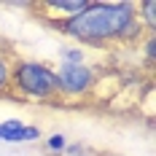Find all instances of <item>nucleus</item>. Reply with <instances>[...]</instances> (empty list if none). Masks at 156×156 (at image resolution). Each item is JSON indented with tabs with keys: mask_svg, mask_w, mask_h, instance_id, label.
<instances>
[{
	"mask_svg": "<svg viewBox=\"0 0 156 156\" xmlns=\"http://www.w3.org/2000/svg\"><path fill=\"white\" fill-rule=\"evenodd\" d=\"M54 30L62 32L67 43H76L81 48L140 46L148 35L132 0H89V5L78 16L57 22Z\"/></svg>",
	"mask_w": 156,
	"mask_h": 156,
	"instance_id": "obj_1",
	"label": "nucleus"
},
{
	"mask_svg": "<svg viewBox=\"0 0 156 156\" xmlns=\"http://www.w3.org/2000/svg\"><path fill=\"white\" fill-rule=\"evenodd\" d=\"M135 5H137V19H140L143 30L148 35H156V0H143Z\"/></svg>",
	"mask_w": 156,
	"mask_h": 156,
	"instance_id": "obj_6",
	"label": "nucleus"
},
{
	"mask_svg": "<svg viewBox=\"0 0 156 156\" xmlns=\"http://www.w3.org/2000/svg\"><path fill=\"white\" fill-rule=\"evenodd\" d=\"M11 65H14V54H11V48H5L3 43H0V97H8Z\"/></svg>",
	"mask_w": 156,
	"mask_h": 156,
	"instance_id": "obj_7",
	"label": "nucleus"
},
{
	"mask_svg": "<svg viewBox=\"0 0 156 156\" xmlns=\"http://www.w3.org/2000/svg\"><path fill=\"white\" fill-rule=\"evenodd\" d=\"M70 145V140L65 137L62 132H54V135H48L46 140H43V148H46V154L48 156H59L65 154V148Z\"/></svg>",
	"mask_w": 156,
	"mask_h": 156,
	"instance_id": "obj_9",
	"label": "nucleus"
},
{
	"mask_svg": "<svg viewBox=\"0 0 156 156\" xmlns=\"http://www.w3.org/2000/svg\"><path fill=\"white\" fill-rule=\"evenodd\" d=\"M143 51H145V65L151 67L156 57V35H145L143 38Z\"/></svg>",
	"mask_w": 156,
	"mask_h": 156,
	"instance_id": "obj_10",
	"label": "nucleus"
},
{
	"mask_svg": "<svg viewBox=\"0 0 156 156\" xmlns=\"http://www.w3.org/2000/svg\"><path fill=\"white\" fill-rule=\"evenodd\" d=\"M43 137V132H41V126L38 124H27V121H22V119H5V121H0V143H38Z\"/></svg>",
	"mask_w": 156,
	"mask_h": 156,
	"instance_id": "obj_4",
	"label": "nucleus"
},
{
	"mask_svg": "<svg viewBox=\"0 0 156 156\" xmlns=\"http://www.w3.org/2000/svg\"><path fill=\"white\" fill-rule=\"evenodd\" d=\"M86 5H89V0H46V3H38L35 8L46 11L48 16H43V19L51 22V24H57V22H65V19L78 16Z\"/></svg>",
	"mask_w": 156,
	"mask_h": 156,
	"instance_id": "obj_5",
	"label": "nucleus"
},
{
	"mask_svg": "<svg viewBox=\"0 0 156 156\" xmlns=\"http://www.w3.org/2000/svg\"><path fill=\"white\" fill-rule=\"evenodd\" d=\"M54 70H57V83H59V102L83 100L97 89L100 73L92 62H76V65L57 62Z\"/></svg>",
	"mask_w": 156,
	"mask_h": 156,
	"instance_id": "obj_3",
	"label": "nucleus"
},
{
	"mask_svg": "<svg viewBox=\"0 0 156 156\" xmlns=\"http://www.w3.org/2000/svg\"><path fill=\"white\" fill-rule=\"evenodd\" d=\"M59 62H65V65L86 62V48L76 46V43H62L59 46Z\"/></svg>",
	"mask_w": 156,
	"mask_h": 156,
	"instance_id": "obj_8",
	"label": "nucleus"
},
{
	"mask_svg": "<svg viewBox=\"0 0 156 156\" xmlns=\"http://www.w3.org/2000/svg\"><path fill=\"white\" fill-rule=\"evenodd\" d=\"M8 97L24 102H59V83L54 65L27 57H14Z\"/></svg>",
	"mask_w": 156,
	"mask_h": 156,
	"instance_id": "obj_2",
	"label": "nucleus"
}]
</instances>
